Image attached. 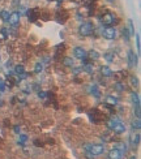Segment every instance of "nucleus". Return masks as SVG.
I'll list each match as a JSON object with an SVG mask.
<instances>
[{
    "mask_svg": "<svg viewBox=\"0 0 141 159\" xmlns=\"http://www.w3.org/2000/svg\"><path fill=\"white\" fill-rule=\"evenodd\" d=\"M84 149L85 153L92 155L93 158L102 155L104 153V145H102V144H87V145L84 146Z\"/></svg>",
    "mask_w": 141,
    "mask_h": 159,
    "instance_id": "obj_1",
    "label": "nucleus"
},
{
    "mask_svg": "<svg viewBox=\"0 0 141 159\" xmlns=\"http://www.w3.org/2000/svg\"><path fill=\"white\" fill-rule=\"evenodd\" d=\"M107 127H108V129H111V131L116 134H121V133H124L125 132V125L121 123L120 119H116V117L108 120Z\"/></svg>",
    "mask_w": 141,
    "mask_h": 159,
    "instance_id": "obj_2",
    "label": "nucleus"
},
{
    "mask_svg": "<svg viewBox=\"0 0 141 159\" xmlns=\"http://www.w3.org/2000/svg\"><path fill=\"white\" fill-rule=\"evenodd\" d=\"M94 30H96V26H94V24L90 22V21L82 22L81 25L79 26V33L82 37H90L94 33Z\"/></svg>",
    "mask_w": 141,
    "mask_h": 159,
    "instance_id": "obj_3",
    "label": "nucleus"
},
{
    "mask_svg": "<svg viewBox=\"0 0 141 159\" xmlns=\"http://www.w3.org/2000/svg\"><path fill=\"white\" fill-rule=\"evenodd\" d=\"M102 35H103L106 39H108V40H114L116 38V29L113 28V26H107V28L103 29Z\"/></svg>",
    "mask_w": 141,
    "mask_h": 159,
    "instance_id": "obj_4",
    "label": "nucleus"
},
{
    "mask_svg": "<svg viewBox=\"0 0 141 159\" xmlns=\"http://www.w3.org/2000/svg\"><path fill=\"white\" fill-rule=\"evenodd\" d=\"M101 22L103 24V25H106V26L114 25V22H115V14L111 13V12H106V13L102 16Z\"/></svg>",
    "mask_w": 141,
    "mask_h": 159,
    "instance_id": "obj_5",
    "label": "nucleus"
},
{
    "mask_svg": "<svg viewBox=\"0 0 141 159\" xmlns=\"http://www.w3.org/2000/svg\"><path fill=\"white\" fill-rule=\"evenodd\" d=\"M20 18H21V13L18 11H14V12H12V13H9L8 22L11 24L12 26H16L20 24Z\"/></svg>",
    "mask_w": 141,
    "mask_h": 159,
    "instance_id": "obj_6",
    "label": "nucleus"
},
{
    "mask_svg": "<svg viewBox=\"0 0 141 159\" xmlns=\"http://www.w3.org/2000/svg\"><path fill=\"white\" fill-rule=\"evenodd\" d=\"M123 155H124V154L121 153L119 149H116V148H113V149H111V150L107 153V158H108V159H120Z\"/></svg>",
    "mask_w": 141,
    "mask_h": 159,
    "instance_id": "obj_7",
    "label": "nucleus"
},
{
    "mask_svg": "<svg viewBox=\"0 0 141 159\" xmlns=\"http://www.w3.org/2000/svg\"><path fill=\"white\" fill-rule=\"evenodd\" d=\"M73 56L79 60H82L86 57V51L82 47H75L73 49Z\"/></svg>",
    "mask_w": 141,
    "mask_h": 159,
    "instance_id": "obj_8",
    "label": "nucleus"
},
{
    "mask_svg": "<svg viewBox=\"0 0 141 159\" xmlns=\"http://www.w3.org/2000/svg\"><path fill=\"white\" fill-rule=\"evenodd\" d=\"M136 64H137V56L132 50H129L128 51V65H129V68H133V67H136Z\"/></svg>",
    "mask_w": 141,
    "mask_h": 159,
    "instance_id": "obj_9",
    "label": "nucleus"
},
{
    "mask_svg": "<svg viewBox=\"0 0 141 159\" xmlns=\"http://www.w3.org/2000/svg\"><path fill=\"white\" fill-rule=\"evenodd\" d=\"M38 12H39V9H38V8H33V9H30V11L28 12V20L30 21V22H35V21H37Z\"/></svg>",
    "mask_w": 141,
    "mask_h": 159,
    "instance_id": "obj_10",
    "label": "nucleus"
},
{
    "mask_svg": "<svg viewBox=\"0 0 141 159\" xmlns=\"http://www.w3.org/2000/svg\"><path fill=\"white\" fill-rule=\"evenodd\" d=\"M113 76L116 81H121V80H124L125 77H128V73L124 71H119V72H116V73H114Z\"/></svg>",
    "mask_w": 141,
    "mask_h": 159,
    "instance_id": "obj_11",
    "label": "nucleus"
},
{
    "mask_svg": "<svg viewBox=\"0 0 141 159\" xmlns=\"http://www.w3.org/2000/svg\"><path fill=\"white\" fill-rule=\"evenodd\" d=\"M86 56H89V59H92V60H98L101 54L98 51H96V50H90L89 52H86Z\"/></svg>",
    "mask_w": 141,
    "mask_h": 159,
    "instance_id": "obj_12",
    "label": "nucleus"
},
{
    "mask_svg": "<svg viewBox=\"0 0 141 159\" xmlns=\"http://www.w3.org/2000/svg\"><path fill=\"white\" fill-rule=\"evenodd\" d=\"M101 74L102 76H104V77H111L114 74V72L111 71L110 68H108V67H101Z\"/></svg>",
    "mask_w": 141,
    "mask_h": 159,
    "instance_id": "obj_13",
    "label": "nucleus"
},
{
    "mask_svg": "<svg viewBox=\"0 0 141 159\" xmlns=\"http://www.w3.org/2000/svg\"><path fill=\"white\" fill-rule=\"evenodd\" d=\"M131 99H132V102L135 106H140V97H138L137 93L132 91V93H131Z\"/></svg>",
    "mask_w": 141,
    "mask_h": 159,
    "instance_id": "obj_14",
    "label": "nucleus"
},
{
    "mask_svg": "<svg viewBox=\"0 0 141 159\" xmlns=\"http://www.w3.org/2000/svg\"><path fill=\"white\" fill-rule=\"evenodd\" d=\"M114 89L118 91H124L125 90V85L124 82H121V81H116L115 84H114Z\"/></svg>",
    "mask_w": 141,
    "mask_h": 159,
    "instance_id": "obj_15",
    "label": "nucleus"
},
{
    "mask_svg": "<svg viewBox=\"0 0 141 159\" xmlns=\"http://www.w3.org/2000/svg\"><path fill=\"white\" fill-rule=\"evenodd\" d=\"M106 103H108L111 106H115V104H118V98L113 97V95H107L106 97Z\"/></svg>",
    "mask_w": 141,
    "mask_h": 159,
    "instance_id": "obj_16",
    "label": "nucleus"
},
{
    "mask_svg": "<svg viewBox=\"0 0 141 159\" xmlns=\"http://www.w3.org/2000/svg\"><path fill=\"white\" fill-rule=\"evenodd\" d=\"M131 128L133 129V131H140V128H141V123H140V119H136V120H133L132 123H131Z\"/></svg>",
    "mask_w": 141,
    "mask_h": 159,
    "instance_id": "obj_17",
    "label": "nucleus"
},
{
    "mask_svg": "<svg viewBox=\"0 0 141 159\" xmlns=\"http://www.w3.org/2000/svg\"><path fill=\"white\" fill-rule=\"evenodd\" d=\"M90 91H92V94H93L96 98H99V97H101V93H99L98 86H97V85H93V86H92V88H90Z\"/></svg>",
    "mask_w": 141,
    "mask_h": 159,
    "instance_id": "obj_18",
    "label": "nucleus"
},
{
    "mask_svg": "<svg viewBox=\"0 0 141 159\" xmlns=\"http://www.w3.org/2000/svg\"><path fill=\"white\" fill-rule=\"evenodd\" d=\"M0 17H1V20H3V21H8V18H9V12L5 11V9H3V11L0 12Z\"/></svg>",
    "mask_w": 141,
    "mask_h": 159,
    "instance_id": "obj_19",
    "label": "nucleus"
},
{
    "mask_svg": "<svg viewBox=\"0 0 141 159\" xmlns=\"http://www.w3.org/2000/svg\"><path fill=\"white\" fill-rule=\"evenodd\" d=\"M131 139H132V144H133V145H138V144H140V134L136 133V136H135V134H132Z\"/></svg>",
    "mask_w": 141,
    "mask_h": 159,
    "instance_id": "obj_20",
    "label": "nucleus"
},
{
    "mask_svg": "<svg viewBox=\"0 0 141 159\" xmlns=\"http://www.w3.org/2000/svg\"><path fill=\"white\" fill-rule=\"evenodd\" d=\"M82 69H85V72H87V73H93L94 72V69H93V65H92L90 63H86L84 65V68Z\"/></svg>",
    "mask_w": 141,
    "mask_h": 159,
    "instance_id": "obj_21",
    "label": "nucleus"
},
{
    "mask_svg": "<svg viewBox=\"0 0 141 159\" xmlns=\"http://www.w3.org/2000/svg\"><path fill=\"white\" fill-rule=\"evenodd\" d=\"M14 72L17 74H24L25 73V68H24V65H16L14 67Z\"/></svg>",
    "mask_w": 141,
    "mask_h": 159,
    "instance_id": "obj_22",
    "label": "nucleus"
},
{
    "mask_svg": "<svg viewBox=\"0 0 141 159\" xmlns=\"http://www.w3.org/2000/svg\"><path fill=\"white\" fill-rule=\"evenodd\" d=\"M34 72H35V73H41V72H43V64L42 63H37V64H35V67H34Z\"/></svg>",
    "mask_w": 141,
    "mask_h": 159,
    "instance_id": "obj_23",
    "label": "nucleus"
},
{
    "mask_svg": "<svg viewBox=\"0 0 141 159\" xmlns=\"http://www.w3.org/2000/svg\"><path fill=\"white\" fill-rule=\"evenodd\" d=\"M103 57L107 60V61H114V57H115V56H114L113 52H106V54L103 55Z\"/></svg>",
    "mask_w": 141,
    "mask_h": 159,
    "instance_id": "obj_24",
    "label": "nucleus"
},
{
    "mask_svg": "<svg viewBox=\"0 0 141 159\" xmlns=\"http://www.w3.org/2000/svg\"><path fill=\"white\" fill-rule=\"evenodd\" d=\"M129 81H131V85H132L133 88H136V86L138 85V78H137V77L131 76V77H129Z\"/></svg>",
    "mask_w": 141,
    "mask_h": 159,
    "instance_id": "obj_25",
    "label": "nucleus"
},
{
    "mask_svg": "<svg viewBox=\"0 0 141 159\" xmlns=\"http://www.w3.org/2000/svg\"><path fill=\"white\" fill-rule=\"evenodd\" d=\"M127 30L129 31V35H133V34H135V30H133V22H132V20H129V21H128V28H127Z\"/></svg>",
    "mask_w": 141,
    "mask_h": 159,
    "instance_id": "obj_26",
    "label": "nucleus"
},
{
    "mask_svg": "<svg viewBox=\"0 0 141 159\" xmlns=\"http://www.w3.org/2000/svg\"><path fill=\"white\" fill-rule=\"evenodd\" d=\"M64 65L73 67V59H70V57H65V59H64Z\"/></svg>",
    "mask_w": 141,
    "mask_h": 159,
    "instance_id": "obj_27",
    "label": "nucleus"
},
{
    "mask_svg": "<svg viewBox=\"0 0 141 159\" xmlns=\"http://www.w3.org/2000/svg\"><path fill=\"white\" fill-rule=\"evenodd\" d=\"M121 33H123V37L125 38V40H129V31L127 30V28H123V30H121Z\"/></svg>",
    "mask_w": 141,
    "mask_h": 159,
    "instance_id": "obj_28",
    "label": "nucleus"
},
{
    "mask_svg": "<svg viewBox=\"0 0 141 159\" xmlns=\"http://www.w3.org/2000/svg\"><path fill=\"white\" fill-rule=\"evenodd\" d=\"M0 91H5V82L3 78H0Z\"/></svg>",
    "mask_w": 141,
    "mask_h": 159,
    "instance_id": "obj_29",
    "label": "nucleus"
},
{
    "mask_svg": "<svg viewBox=\"0 0 141 159\" xmlns=\"http://www.w3.org/2000/svg\"><path fill=\"white\" fill-rule=\"evenodd\" d=\"M20 139H21V141H18V144H21V145H24V144H25V141H26V139H28V137H26L25 134H20Z\"/></svg>",
    "mask_w": 141,
    "mask_h": 159,
    "instance_id": "obj_30",
    "label": "nucleus"
},
{
    "mask_svg": "<svg viewBox=\"0 0 141 159\" xmlns=\"http://www.w3.org/2000/svg\"><path fill=\"white\" fill-rule=\"evenodd\" d=\"M136 43H137V51L140 52V37H138V34H136Z\"/></svg>",
    "mask_w": 141,
    "mask_h": 159,
    "instance_id": "obj_31",
    "label": "nucleus"
},
{
    "mask_svg": "<svg viewBox=\"0 0 141 159\" xmlns=\"http://www.w3.org/2000/svg\"><path fill=\"white\" fill-rule=\"evenodd\" d=\"M81 71H82V68H81V67H76V68H73V73H75V74L80 73Z\"/></svg>",
    "mask_w": 141,
    "mask_h": 159,
    "instance_id": "obj_32",
    "label": "nucleus"
},
{
    "mask_svg": "<svg viewBox=\"0 0 141 159\" xmlns=\"http://www.w3.org/2000/svg\"><path fill=\"white\" fill-rule=\"evenodd\" d=\"M38 97L45 99V98H46V93H43V91H38Z\"/></svg>",
    "mask_w": 141,
    "mask_h": 159,
    "instance_id": "obj_33",
    "label": "nucleus"
},
{
    "mask_svg": "<svg viewBox=\"0 0 141 159\" xmlns=\"http://www.w3.org/2000/svg\"><path fill=\"white\" fill-rule=\"evenodd\" d=\"M20 127H18V125H16V127H14V132H16V133H20Z\"/></svg>",
    "mask_w": 141,
    "mask_h": 159,
    "instance_id": "obj_34",
    "label": "nucleus"
},
{
    "mask_svg": "<svg viewBox=\"0 0 141 159\" xmlns=\"http://www.w3.org/2000/svg\"><path fill=\"white\" fill-rule=\"evenodd\" d=\"M5 39V35H4V33H0V40Z\"/></svg>",
    "mask_w": 141,
    "mask_h": 159,
    "instance_id": "obj_35",
    "label": "nucleus"
},
{
    "mask_svg": "<svg viewBox=\"0 0 141 159\" xmlns=\"http://www.w3.org/2000/svg\"><path fill=\"white\" fill-rule=\"evenodd\" d=\"M4 104V102H3V99H1V98H0V107H1V106Z\"/></svg>",
    "mask_w": 141,
    "mask_h": 159,
    "instance_id": "obj_36",
    "label": "nucleus"
},
{
    "mask_svg": "<svg viewBox=\"0 0 141 159\" xmlns=\"http://www.w3.org/2000/svg\"><path fill=\"white\" fill-rule=\"evenodd\" d=\"M55 1H56V3H62L63 0H55Z\"/></svg>",
    "mask_w": 141,
    "mask_h": 159,
    "instance_id": "obj_37",
    "label": "nucleus"
},
{
    "mask_svg": "<svg viewBox=\"0 0 141 159\" xmlns=\"http://www.w3.org/2000/svg\"><path fill=\"white\" fill-rule=\"evenodd\" d=\"M129 159H136V156H135V155H132V156H131Z\"/></svg>",
    "mask_w": 141,
    "mask_h": 159,
    "instance_id": "obj_38",
    "label": "nucleus"
},
{
    "mask_svg": "<svg viewBox=\"0 0 141 159\" xmlns=\"http://www.w3.org/2000/svg\"><path fill=\"white\" fill-rule=\"evenodd\" d=\"M107 1H110V3H114V1H115V0H107Z\"/></svg>",
    "mask_w": 141,
    "mask_h": 159,
    "instance_id": "obj_39",
    "label": "nucleus"
}]
</instances>
